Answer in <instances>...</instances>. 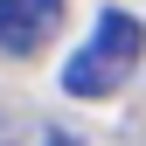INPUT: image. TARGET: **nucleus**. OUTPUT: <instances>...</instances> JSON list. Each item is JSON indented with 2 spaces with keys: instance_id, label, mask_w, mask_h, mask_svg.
Instances as JSON below:
<instances>
[{
  "instance_id": "f03ea898",
  "label": "nucleus",
  "mask_w": 146,
  "mask_h": 146,
  "mask_svg": "<svg viewBox=\"0 0 146 146\" xmlns=\"http://www.w3.org/2000/svg\"><path fill=\"white\" fill-rule=\"evenodd\" d=\"M56 21H63V0H0V42H7V56H35L56 35Z\"/></svg>"
},
{
  "instance_id": "f257e3e1",
  "label": "nucleus",
  "mask_w": 146,
  "mask_h": 146,
  "mask_svg": "<svg viewBox=\"0 0 146 146\" xmlns=\"http://www.w3.org/2000/svg\"><path fill=\"white\" fill-rule=\"evenodd\" d=\"M139 56H146V21L125 14V7H104L98 28H90V42L63 63V90L70 98H111L139 70Z\"/></svg>"
},
{
  "instance_id": "7ed1b4c3",
  "label": "nucleus",
  "mask_w": 146,
  "mask_h": 146,
  "mask_svg": "<svg viewBox=\"0 0 146 146\" xmlns=\"http://www.w3.org/2000/svg\"><path fill=\"white\" fill-rule=\"evenodd\" d=\"M42 146H84V139H77V132H49Z\"/></svg>"
}]
</instances>
